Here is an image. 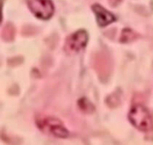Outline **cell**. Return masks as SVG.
I'll use <instances>...</instances> for the list:
<instances>
[{
  "mask_svg": "<svg viewBox=\"0 0 153 145\" xmlns=\"http://www.w3.org/2000/svg\"><path fill=\"white\" fill-rule=\"evenodd\" d=\"M36 124L39 129L49 135L65 138L69 135V131L61 120L55 117L38 115L36 117Z\"/></svg>",
  "mask_w": 153,
  "mask_h": 145,
  "instance_id": "1",
  "label": "cell"
},
{
  "mask_svg": "<svg viewBox=\"0 0 153 145\" xmlns=\"http://www.w3.org/2000/svg\"><path fill=\"white\" fill-rule=\"evenodd\" d=\"M130 123L142 132H149L152 129V118L146 107L140 104L134 105L128 113Z\"/></svg>",
  "mask_w": 153,
  "mask_h": 145,
  "instance_id": "2",
  "label": "cell"
},
{
  "mask_svg": "<svg viewBox=\"0 0 153 145\" xmlns=\"http://www.w3.org/2000/svg\"><path fill=\"white\" fill-rule=\"evenodd\" d=\"M30 11L39 19H50L54 14L55 7L52 0H26Z\"/></svg>",
  "mask_w": 153,
  "mask_h": 145,
  "instance_id": "3",
  "label": "cell"
},
{
  "mask_svg": "<svg viewBox=\"0 0 153 145\" xmlns=\"http://www.w3.org/2000/svg\"><path fill=\"white\" fill-rule=\"evenodd\" d=\"M88 38L89 36L85 30H79L67 37L64 50L70 54L77 53L86 46Z\"/></svg>",
  "mask_w": 153,
  "mask_h": 145,
  "instance_id": "4",
  "label": "cell"
},
{
  "mask_svg": "<svg viewBox=\"0 0 153 145\" xmlns=\"http://www.w3.org/2000/svg\"><path fill=\"white\" fill-rule=\"evenodd\" d=\"M91 8L95 13L97 22L100 27L107 26L108 25L116 21V17L114 15L100 4H93Z\"/></svg>",
  "mask_w": 153,
  "mask_h": 145,
  "instance_id": "5",
  "label": "cell"
},
{
  "mask_svg": "<svg viewBox=\"0 0 153 145\" xmlns=\"http://www.w3.org/2000/svg\"><path fill=\"white\" fill-rule=\"evenodd\" d=\"M137 34L130 28H124L122 31L120 37L121 43H128L132 41L137 37Z\"/></svg>",
  "mask_w": 153,
  "mask_h": 145,
  "instance_id": "6",
  "label": "cell"
},
{
  "mask_svg": "<svg viewBox=\"0 0 153 145\" xmlns=\"http://www.w3.org/2000/svg\"><path fill=\"white\" fill-rule=\"evenodd\" d=\"M79 106L82 111L85 112H92L94 110V106L87 99L82 98L79 100Z\"/></svg>",
  "mask_w": 153,
  "mask_h": 145,
  "instance_id": "7",
  "label": "cell"
},
{
  "mask_svg": "<svg viewBox=\"0 0 153 145\" xmlns=\"http://www.w3.org/2000/svg\"><path fill=\"white\" fill-rule=\"evenodd\" d=\"M12 27H13V25L9 24V25H7V26H5V28H4V31H5V34H7L5 38L6 40H9V36L10 37V39H13L12 36H13V34H14V29H13Z\"/></svg>",
  "mask_w": 153,
  "mask_h": 145,
  "instance_id": "8",
  "label": "cell"
},
{
  "mask_svg": "<svg viewBox=\"0 0 153 145\" xmlns=\"http://www.w3.org/2000/svg\"><path fill=\"white\" fill-rule=\"evenodd\" d=\"M121 0H109V2L111 4V6H117L120 3Z\"/></svg>",
  "mask_w": 153,
  "mask_h": 145,
  "instance_id": "9",
  "label": "cell"
}]
</instances>
